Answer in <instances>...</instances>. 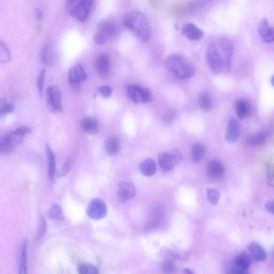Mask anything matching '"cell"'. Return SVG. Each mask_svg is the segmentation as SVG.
I'll return each mask as SVG.
<instances>
[{
  "mask_svg": "<svg viewBox=\"0 0 274 274\" xmlns=\"http://www.w3.org/2000/svg\"><path fill=\"white\" fill-rule=\"evenodd\" d=\"M258 32L262 40L266 43L274 42V28L270 26L266 18L261 20L258 27Z\"/></svg>",
  "mask_w": 274,
  "mask_h": 274,
  "instance_id": "7c38bea8",
  "label": "cell"
},
{
  "mask_svg": "<svg viewBox=\"0 0 274 274\" xmlns=\"http://www.w3.org/2000/svg\"><path fill=\"white\" fill-rule=\"evenodd\" d=\"M265 208L268 212L274 215V201H269L265 204Z\"/></svg>",
  "mask_w": 274,
  "mask_h": 274,
  "instance_id": "ee69618b",
  "label": "cell"
},
{
  "mask_svg": "<svg viewBox=\"0 0 274 274\" xmlns=\"http://www.w3.org/2000/svg\"><path fill=\"white\" fill-rule=\"evenodd\" d=\"M14 110V107L8 103H1V109H0V114L1 116L9 114Z\"/></svg>",
  "mask_w": 274,
  "mask_h": 274,
  "instance_id": "ab89813d",
  "label": "cell"
},
{
  "mask_svg": "<svg viewBox=\"0 0 274 274\" xmlns=\"http://www.w3.org/2000/svg\"><path fill=\"white\" fill-rule=\"evenodd\" d=\"M241 132V127L238 121L235 119H231L228 123L226 139L228 142L234 143L239 138Z\"/></svg>",
  "mask_w": 274,
  "mask_h": 274,
  "instance_id": "2e32d148",
  "label": "cell"
},
{
  "mask_svg": "<svg viewBox=\"0 0 274 274\" xmlns=\"http://www.w3.org/2000/svg\"><path fill=\"white\" fill-rule=\"evenodd\" d=\"M15 146L12 144L7 136L2 138L0 141V151L4 155H8L13 151Z\"/></svg>",
  "mask_w": 274,
  "mask_h": 274,
  "instance_id": "4dcf8cb0",
  "label": "cell"
},
{
  "mask_svg": "<svg viewBox=\"0 0 274 274\" xmlns=\"http://www.w3.org/2000/svg\"><path fill=\"white\" fill-rule=\"evenodd\" d=\"M207 172L209 178L212 180L220 179L224 173V167L220 161L212 160L208 164Z\"/></svg>",
  "mask_w": 274,
  "mask_h": 274,
  "instance_id": "4fadbf2b",
  "label": "cell"
},
{
  "mask_svg": "<svg viewBox=\"0 0 274 274\" xmlns=\"http://www.w3.org/2000/svg\"><path fill=\"white\" fill-rule=\"evenodd\" d=\"M272 84L273 85V86L274 87V75L273 76L272 78Z\"/></svg>",
  "mask_w": 274,
  "mask_h": 274,
  "instance_id": "c3c4849f",
  "label": "cell"
},
{
  "mask_svg": "<svg viewBox=\"0 0 274 274\" xmlns=\"http://www.w3.org/2000/svg\"><path fill=\"white\" fill-rule=\"evenodd\" d=\"M250 111V105L247 101L240 100L236 102V112L240 119H244L247 117Z\"/></svg>",
  "mask_w": 274,
  "mask_h": 274,
  "instance_id": "d4e9b609",
  "label": "cell"
},
{
  "mask_svg": "<svg viewBox=\"0 0 274 274\" xmlns=\"http://www.w3.org/2000/svg\"><path fill=\"white\" fill-rule=\"evenodd\" d=\"M47 101L52 111L61 112L62 111L61 93L57 87H51L47 89Z\"/></svg>",
  "mask_w": 274,
  "mask_h": 274,
  "instance_id": "ba28073f",
  "label": "cell"
},
{
  "mask_svg": "<svg viewBox=\"0 0 274 274\" xmlns=\"http://www.w3.org/2000/svg\"><path fill=\"white\" fill-rule=\"evenodd\" d=\"M209 1H212V0H209Z\"/></svg>",
  "mask_w": 274,
  "mask_h": 274,
  "instance_id": "f907efd6",
  "label": "cell"
},
{
  "mask_svg": "<svg viewBox=\"0 0 274 274\" xmlns=\"http://www.w3.org/2000/svg\"><path fill=\"white\" fill-rule=\"evenodd\" d=\"M136 195L135 185L131 182L121 183L119 185L118 196L121 203H126Z\"/></svg>",
  "mask_w": 274,
  "mask_h": 274,
  "instance_id": "9c48e42d",
  "label": "cell"
},
{
  "mask_svg": "<svg viewBox=\"0 0 274 274\" xmlns=\"http://www.w3.org/2000/svg\"><path fill=\"white\" fill-rule=\"evenodd\" d=\"M140 172L145 176L154 175L156 171V166L155 161L151 158H148L143 161L139 165Z\"/></svg>",
  "mask_w": 274,
  "mask_h": 274,
  "instance_id": "44dd1931",
  "label": "cell"
},
{
  "mask_svg": "<svg viewBox=\"0 0 274 274\" xmlns=\"http://www.w3.org/2000/svg\"><path fill=\"white\" fill-rule=\"evenodd\" d=\"M78 272L81 274H97L99 273L97 267L87 264H81L79 265Z\"/></svg>",
  "mask_w": 274,
  "mask_h": 274,
  "instance_id": "d6a6232c",
  "label": "cell"
},
{
  "mask_svg": "<svg viewBox=\"0 0 274 274\" xmlns=\"http://www.w3.org/2000/svg\"><path fill=\"white\" fill-rule=\"evenodd\" d=\"M106 153L109 155L114 156L119 153L120 151V142L117 137L108 138L105 145Z\"/></svg>",
  "mask_w": 274,
  "mask_h": 274,
  "instance_id": "cb8c5ba5",
  "label": "cell"
},
{
  "mask_svg": "<svg viewBox=\"0 0 274 274\" xmlns=\"http://www.w3.org/2000/svg\"><path fill=\"white\" fill-rule=\"evenodd\" d=\"M272 257L274 260V248L273 251L272 252Z\"/></svg>",
  "mask_w": 274,
  "mask_h": 274,
  "instance_id": "681fc988",
  "label": "cell"
},
{
  "mask_svg": "<svg viewBox=\"0 0 274 274\" xmlns=\"http://www.w3.org/2000/svg\"><path fill=\"white\" fill-rule=\"evenodd\" d=\"M31 131V129L28 127L23 126L11 132L9 135L7 136L9 141L15 146L17 144L21 143L24 136Z\"/></svg>",
  "mask_w": 274,
  "mask_h": 274,
  "instance_id": "d6986e66",
  "label": "cell"
},
{
  "mask_svg": "<svg viewBox=\"0 0 274 274\" xmlns=\"http://www.w3.org/2000/svg\"><path fill=\"white\" fill-rule=\"evenodd\" d=\"M28 242L24 241L21 246L20 251L19 273H27Z\"/></svg>",
  "mask_w": 274,
  "mask_h": 274,
  "instance_id": "603a6c76",
  "label": "cell"
},
{
  "mask_svg": "<svg viewBox=\"0 0 274 274\" xmlns=\"http://www.w3.org/2000/svg\"><path fill=\"white\" fill-rule=\"evenodd\" d=\"M165 65L170 74L181 80L190 78L196 72V68L189 61L179 55L168 57Z\"/></svg>",
  "mask_w": 274,
  "mask_h": 274,
  "instance_id": "3957f363",
  "label": "cell"
},
{
  "mask_svg": "<svg viewBox=\"0 0 274 274\" xmlns=\"http://www.w3.org/2000/svg\"><path fill=\"white\" fill-rule=\"evenodd\" d=\"M266 176L268 183L274 187V164L270 163L266 168Z\"/></svg>",
  "mask_w": 274,
  "mask_h": 274,
  "instance_id": "d590c367",
  "label": "cell"
},
{
  "mask_svg": "<svg viewBox=\"0 0 274 274\" xmlns=\"http://www.w3.org/2000/svg\"><path fill=\"white\" fill-rule=\"evenodd\" d=\"M248 249L252 256L257 261L263 262L266 259V253L264 249L258 243H251L248 246Z\"/></svg>",
  "mask_w": 274,
  "mask_h": 274,
  "instance_id": "7402d4cb",
  "label": "cell"
},
{
  "mask_svg": "<svg viewBox=\"0 0 274 274\" xmlns=\"http://www.w3.org/2000/svg\"><path fill=\"white\" fill-rule=\"evenodd\" d=\"M178 113L175 111H170L164 114L163 119L167 122H171L177 117Z\"/></svg>",
  "mask_w": 274,
  "mask_h": 274,
  "instance_id": "60d3db41",
  "label": "cell"
},
{
  "mask_svg": "<svg viewBox=\"0 0 274 274\" xmlns=\"http://www.w3.org/2000/svg\"><path fill=\"white\" fill-rule=\"evenodd\" d=\"M162 270L164 273L171 274L175 272L176 268L171 261H164L162 265Z\"/></svg>",
  "mask_w": 274,
  "mask_h": 274,
  "instance_id": "8d00e7d4",
  "label": "cell"
},
{
  "mask_svg": "<svg viewBox=\"0 0 274 274\" xmlns=\"http://www.w3.org/2000/svg\"><path fill=\"white\" fill-rule=\"evenodd\" d=\"M82 126L85 132L90 134V135H94L96 133L98 128V124L96 120L93 118H85L82 123Z\"/></svg>",
  "mask_w": 274,
  "mask_h": 274,
  "instance_id": "4316f807",
  "label": "cell"
},
{
  "mask_svg": "<svg viewBox=\"0 0 274 274\" xmlns=\"http://www.w3.org/2000/svg\"><path fill=\"white\" fill-rule=\"evenodd\" d=\"M123 22L125 26L140 40L146 42L151 38L150 21L141 12L133 11L127 14L124 17Z\"/></svg>",
  "mask_w": 274,
  "mask_h": 274,
  "instance_id": "7a4b0ae2",
  "label": "cell"
},
{
  "mask_svg": "<svg viewBox=\"0 0 274 274\" xmlns=\"http://www.w3.org/2000/svg\"><path fill=\"white\" fill-rule=\"evenodd\" d=\"M250 260L245 253H242L237 256L234 261L232 273L245 274L248 273Z\"/></svg>",
  "mask_w": 274,
  "mask_h": 274,
  "instance_id": "8fae6325",
  "label": "cell"
},
{
  "mask_svg": "<svg viewBox=\"0 0 274 274\" xmlns=\"http://www.w3.org/2000/svg\"><path fill=\"white\" fill-rule=\"evenodd\" d=\"M79 0H66V5L69 8L71 7L73 5H74Z\"/></svg>",
  "mask_w": 274,
  "mask_h": 274,
  "instance_id": "bcb514c9",
  "label": "cell"
},
{
  "mask_svg": "<svg viewBox=\"0 0 274 274\" xmlns=\"http://www.w3.org/2000/svg\"><path fill=\"white\" fill-rule=\"evenodd\" d=\"M45 75H46V70L44 69L42 70L40 72V74L38 78V80L37 82V88L38 91L40 93H42V91H43V89L44 87Z\"/></svg>",
  "mask_w": 274,
  "mask_h": 274,
  "instance_id": "f35d334b",
  "label": "cell"
},
{
  "mask_svg": "<svg viewBox=\"0 0 274 274\" xmlns=\"http://www.w3.org/2000/svg\"><path fill=\"white\" fill-rule=\"evenodd\" d=\"M46 152L48 160V176L49 178L53 180L56 173V156L51 146L46 145Z\"/></svg>",
  "mask_w": 274,
  "mask_h": 274,
  "instance_id": "ffe728a7",
  "label": "cell"
},
{
  "mask_svg": "<svg viewBox=\"0 0 274 274\" xmlns=\"http://www.w3.org/2000/svg\"><path fill=\"white\" fill-rule=\"evenodd\" d=\"M207 198L209 202L213 206H216L220 200V195L219 192L214 188H208L207 190Z\"/></svg>",
  "mask_w": 274,
  "mask_h": 274,
  "instance_id": "836d02e7",
  "label": "cell"
},
{
  "mask_svg": "<svg viewBox=\"0 0 274 274\" xmlns=\"http://www.w3.org/2000/svg\"><path fill=\"white\" fill-rule=\"evenodd\" d=\"M112 91V89L110 87L106 86V85L100 87L99 89L100 94L105 98H108L109 97H110Z\"/></svg>",
  "mask_w": 274,
  "mask_h": 274,
  "instance_id": "74e56055",
  "label": "cell"
},
{
  "mask_svg": "<svg viewBox=\"0 0 274 274\" xmlns=\"http://www.w3.org/2000/svg\"><path fill=\"white\" fill-rule=\"evenodd\" d=\"M182 159V154L177 149L168 152H164L159 155V163L164 172L172 170L176 165L179 163Z\"/></svg>",
  "mask_w": 274,
  "mask_h": 274,
  "instance_id": "5b68a950",
  "label": "cell"
},
{
  "mask_svg": "<svg viewBox=\"0 0 274 274\" xmlns=\"http://www.w3.org/2000/svg\"><path fill=\"white\" fill-rule=\"evenodd\" d=\"M183 272L185 274H193L192 271L189 269H184Z\"/></svg>",
  "mask_w": 274,
  "mask_h": 274,
  "instance_id": "7dc6e473",
  "label": "cell"
},
{
  "mask_svg": "<svg viewBox=\"0 0 274 274\" xmlns=\"http://www.w3.org/2000/svg\"><path fill=\"white\" fill-rule=\"evenodd\" d=\"M56 60V53L54 46L50 42H47L43 48L41 54V60L42 63L48 66L52 65Z\"/></svg>",
  "mask_w": 274,
  "mask_h": 274,
  "instance_id": "e0dca14e",
  "label": "cell"
},
{
  "mask_svg": "<svg viewBox=\"0 0 274 274\" xmlns=\"http://www.w3.org/2000/svg\"><path fill=\"white\" fill-rule=\"evenodd\" d=\"M182 34L190 40H198L202 38L204 33L202 30L192 23H187L183 27Z\"/></svg>",
  "mask_w": 274,
  "mask_h": 274,
  "instance_id": "5bb4252c",
  "label": "cell"
},
{
  "mask_svg": "<svg viewBox=\"0 0 274 274\" xmlns=\"http://www.w3.org/2000/svg\"><path fill=\"white\" fill-rule=\"evenodd\" d=\"M267 133L265 132H260L249 136L247 139V144L251 147H257V146L263 145L267 139Z\"/></svg>",
  "mask_w": 274,
  "mask_h": 274,
  "instance_id": "484cf974",
  "label": "cell"
},
{
  "mask_svg": "<svg viewBox=\"0 0 274 274\" xmlns=\"http://www.w3.org/2000/svg\"><path fill=\"white\" fill-rule=\"evenodd\" d=\"M35 18L38 21H41L43 18V13L40 9H36L35 10Z\"/></svg>",
  "mask_w": 274,
  "mask_h": 274,
  "instance_id": "f6af8a7d",
  "label": "cell"
},
{
  "mask_svg": "<svg viewBox=\"0 0 274 274\" xmlns=\"http://www.w3.org/2000/svg\"><path fill=\"white\" fill-rule=\"evenodd\" d=\"M127 95L135 103H145L151 100V94L149 89L138 85H130L127 87Z\"/></svg>",
  "mask_w": 274,
  "mask_h": 274,
  "instance_id": "52a82bcc",
  "label": "cell"
},
{
  "mask_svg": "<svg viewBox=\"0 0 274 274\" xmlns=\"http://www.w3.org/2000/svg\"><path fill=\"white\" fill-rule=\"evenodd\" d=\"M48 214L49 217L55 220L61 221L65 218L61 206L57 204L51 205L48 211Z\"/></svg>",
  "mask_w": 274,
  "mask_h": 274,
  "instance_id": "83f0119b",
  "label": "cell"
},
{
  "mask_svg": "<svg viewBox=\"0 0 274 274\" xmlns=\"http://www.w3.org/2000/svg\"><path fill=\"white\" fill-rule=\"evenodd\" d=\"M199 104L202 110L209 112L212 109V101L210 95L208 93H201L198 97Z\"/></svg>",
  "mask_w": 274,
  "mask_h": 274,
  "instance_id": "f546056e",
  "label": "cell"
},
{
  "mask_svg": "<svg viewBox=\"0 0 274 274\" xmlns=\"http://www.w3.org/2000/svg\"><path fill=\"white\" fill-rule=\"evenodd\" d=\"M233 52L234 44L228 38H218L211 42L207 51V61L214 74L220 75L229 70Z\"/></svg>",
  "mask_w": 274,
  "mask_h": 274,
  "instance_id": "6da1fadb",
  "label": "cell"
},
{
  "mask_svg": "<svg viewBox=\"0 0 274 274\" xmlns=\"http://www.w3.org/2000/svg\"><path fill=\"white\" fill-rule=\"evenodd\" d=\"M75 161V157L74 156H70L67 158L62 168L61 175L62 176H65L70 172L72 167L74 166Z\"/></svg>",
  "mask_w": 274,
  "mask_h": 274,
  "instance_id": "e575fe53",
  "label": "cell"
},
{
  "mask_svg": "<svg viewBox=\"0 0 274 274\" xmlns=\"http://www.w3.org/2000/svg\"><path fill=\"white\" fill-rule=\"evenodd\" d=\"M97 32L101 34L106 39H111L117 36L118 29L114 22L103 21L97 24Z\"/></svg>",
  "mask_w": 274,
  "mask_h": 274,
  "instance_id": "30bf717a",
  "label": "cell"
},
{
  "mask_svg": "<svg viewBox=\"0 0 274 274\" xmlns=\"http://www.w3.org/2000/svg\"><path fill=\"white\" fill-rule=\"evenodd\" d=\"M11 60V54L9 48L2 41L0 45V62L1 63H7Z\"/></svg>",
  "mask_w": 274,
  "mask_h": 274,
  "instance_id": "1f68e13d",
  "label": "cell"
},
{
  "mask_svg": "<svg viewBox=\"0 0 274 274\" xmlns=\"http://www.w3.org/2000/svg\"><path fill=\"white\" fill-rule=\"evenodd\" d=\"M87 75L81 65H77L71 69L69 74V80L72 84H78L87 80Z\"/></svg>",
  "mask_w": 274,
  "mask_h": 274,
  "instance_id": "ac0fdd59",
  "label": "cell"
},
{
  "mask_svg": "<svg viewBox=\"0 0 274 274\" xmlns=\"http://www.w3.org/2000/svg\"><path fill=\"white\" fill-rule=\"evenodd\" d=\"M206 153L205 146L202 144L193 145L192 149V159L194 163H198L202 160Z\"/></svg>",
  "mask_w": 274,
  "mask_h": 274,
  "instance_id": "f1b7e54d",
  "label": "cell"
},
{
  "mask_svg": "<svg viewBox=\"0 0 274 274\" xmlns=\"http://www.w3.org/2000/svg\"><path fill=\"white\" fill-rule=\"evenodd\" d=\"M107 206L103 200L94 198L88 205L87 213L88 217L93 220H100L107 214Z\"/></svg>",
  "mask_w": 274,
  "mask_h": 274,
  "instance_id": "8992f818",
  "label": "cell"
},
{
  "mask_svg": "<svg viewBox=\"0 0 274 274\" xmlns=\"http://www.w3.org/2000/svg\"><path fill=\"white\" fill-rule=\"evenodd\" d=\"M111 60L107 55H101L97 58L95 62V68L98 74L105 77L109 75L111 71Z\"/></svg>",
  "mask_w": 274,
  "mask_h": 274,
  "instance_id": "9a60e30c",
  "label": "cell"
},
{
  "mask_svg": "<svg viewBox=\"0 0 274 274\" xmlns=\"http://www.w3.org/2000/svg\"><path fill=\"white\" fill-rule=\"evenodd\" d=\"M95 43L98 45H103L106 43L107 39L101 34L96 32L93 36Z\"/></svg>",
  "mask_w": 274,
  "mask_h": 274,
  "instance_id": "b9f144b4",
  "label": "cell"
},
{
  "mask_svg": "<svg viewBox=\"0 0 274 274\" xmlns=\"http://www.w3.org/2000/svg\"><path fill=\"white\" fill-rule=\"evenodd\" d=\"M46 232V222L44 218H41L40 220V224L39 230L38 231V237L39 239L45 235Z\"/></svg>",
  "mask_w": 274,
  "mask_h": 274,
  "instance_id": "7bdbcfd3",
  "label": "cell"
},
{
  "mask_svg": "<svg viewBox=\"0 0 274 274\" xmlns=\"http://www.w3.org/2000/svg\"><path fill=\"white\" fill-rule=\"evenodd\" d=\"M94 0H79L70 9V14L80 22L87 20L93 7Z\"/></svg>",
  "mask_w": 274,
  "mask_h": 274,
  "instance_id": "277c9868",
  "label": "cell"
}]
</instances>
